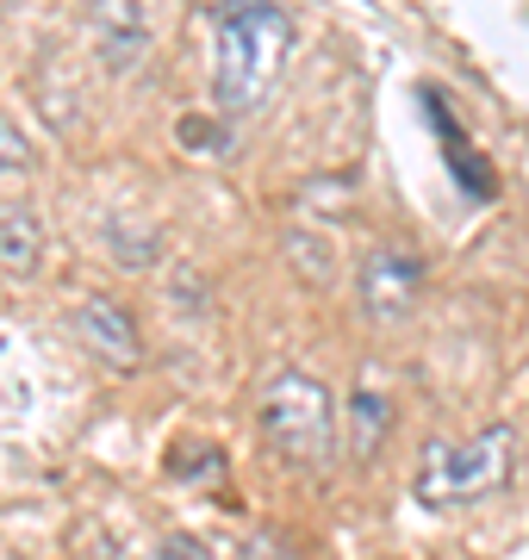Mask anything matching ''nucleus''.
<instances>
[{
    "label": "nucleus",
    "mask_w": 529,
    "mask_h": 560,
    "mask_svg": "<svg viewBox=\"0 0 529 560\" xmlns=\"http://www.w3.org/2000/svg\"><path fill=\"white\" fill-rule=\"evenodd\" d=\"M387 430H392V399L374 393V386H355V393H349V448H355V460L380 455Z\"/></svg>",
    "instance_id": "8"
},
{
    "label": "nucleus",
    "mask_w": 529,
    "mask_h": 560,
    "mask_svg": "<svg viewBox=\"0 0 529 560\" xmlns=\"http://www.w3.org/2000/svg\"><path fill=\"white\" fill-rule=\"evenodd\" d=\"M524 480H529V442H524Z\"/></svg>",
    "instance_id": "15"
},
{
    "label": "nucleus",
    "mask_w": 529,
    "mask_h": 560,
    "mask_svg": "<svg viewBox=\"0 0 529 560\" xmlns=\"http://www.w3.org/2000/svg\"><path fill=\"white\" fill-rule=\"evenodd\" d=\"M510 467H517V442H510L505 423H492V430L461 436V442H430L424 467H418V499L424 504L492 499V492L510 486Z\"/></svg>",
    "instance_id": "2"
},
{
    "label": "nucleus",
    "mask_w": 529,
    "mask_h": 560,
    "mask_svg": "<svg viewBox=\"0 0 529 560\" xmlns=\"http://www.w3.org/2000/svg\"><path fill=\"white\" fill-rule=\"evenodd\" d=\"M355 300H362L367 324H405L424 300V261L405 243H374L355 268Z\"/></svg>",
    "instance_id": "4"
},
{
    "label": "nucleus",
    "mask_w": 529,
    "mask_h": 560,
    "mask_svg": "<svg viewBox=\"0 0 529 560\" xmlns=\"http://www.w3.org/2000/svg\"><path fill=\"white\" fill-rule=\"evenodd\" d=\"M256 418H262V436L274 442V455L286 460H318L330 455V436H337V411H330V393L311 374L286 368L262 386L256 399Z\"/></svg>",
    "instance_id": "3"
},
{
    "label": "nucleus",
    "mask_w": 529,
    "mask_h": 560,
    "mask_svg": "<svg viewBox=\"0 0 529 560\" xmlns=\"http://www.w3.org/2000/svg\"><path fill=\"white\" fill-rule=\"evenodd\" d=\"M75 337L87 342V355H101L106 368H119V374H131L143 361V330L113 293H87V300L75 305Z\"/></svg>",
    "instance_id": "6"
},
{
    "label": "nucleus",
    "mask_w": 529,
    "mask_h": 560,
    "mask_svg": "<svg viewBox=\"0 0 529 560\" xmlns=\"http://www.w3.org/2000/svg\"><path fill=\"white\" fill-rule=\"evenodd\" d=\"M168 474L187 486H219L224 480V455H219V442H181L175 455H168Z\"/></svg>",
    "instance_id": "9"
},
{
    "label": "nucleus",
    "mask_w": 529,
    "mask_h": 560,
    "mask_svg": "<svg viewBox=\"0 0 529 560\" xmlns=\"http://www.w3.org/2000/svg\"><path fill=\"white\" fill-rule=\"evenodd\" d=\"M38 162V150H32V138H25V125L13 119V113H0V175H20V168H32Z\"/></svg>",
    "instance_id": "10"
},
{
    "label": "nucleus",
    "mask_w": 529,
    "mask_h": 560,
    "mask_svg": "<svg viewBox=\"0 0 529 560\" xmlns=\"http://www.w3.org/2000/svg\"><path fill=\"white\" fill-rule=\"evenodd\" d=\"M293 50V20L274 0H231L212 44V94L224 113H256Z\"/></svg>",
    "instance_id": "1"
},
{
    "label": "nucleus",
    "mask_w": 529,
    "mask_h": 560,
    "mask_svg": "<svg viewBox=\"0 0 529 560\" xmlns=\"http://www.w3.org/2000/svg\"><path fill=\"white\" fill-rule=\"evenodd\" d=\"M156 560H212V548H205L200 536H187V529H181V536H168L163 548H156Z\"/></svg>",
    "instance_id": "13"
},
{
    "label": "nucleus",
    "mask_w": 529,
    "mask_h": 560,
    "mask_svg": "<svg viewBox=\"0 0 529 560\" xmlns=\"http://www.w3.org/2000/svg\"><path fill=\"white\" fill-rule=\"evenodd\" d=\"M168 287H175V293H168V300H175V305H193V312H200V305H205V293H200L205 280H200V275H187V268H181V275L168 280Z\"/></svg>",
    "instance_id": "14"
},
{
    "label": "nucleus",
    "mask_w": 529,
    "mask_h": 560,
    "mask_svg": "<svg viewBox=\"0 0 529 560\" xmlns=\"http://www.w3.org/2000/svg\"><path fill=\"white\" fill-rule=\"evenodd\" d=\"M175 138H181V150H200V156H212V150H224V125H219V119H200V113H187V119L175 125Z\"/></svg>",
    "instance_id": "12"
},
{
    "label": "nucleus",
    "mask_w": 529,
    "mask_h": 560,
    "mask_svg": "<svg viewBox=\"0 0 529 560\" xmlns=\"http://www.w3.org/2000/svg\"><path fill=\"white\" fill-rule=\"evenodd\" d=\"M44 219L32 212V206H0V275H38L44 268Z\"/></svg>",
    "instance_id": "7"
},
{
    "label": "nucleus",
    "mask_w": 529,
    "mask_h": 560,
    "mask_svg": "<svg viewBox=\"0 0 529 560\" xmlns=\"http://www.w3.org/2000/svg\"><path fill=\"white\" fill-rule=\"evenodd\" d=\"M87 44H94L101 69L131 75V69L150 57V20H143V0H94V7H87Z\"/></svg>",
    "instance_id": "5"
},
{
    "label": "nucleus",
    "mask_w": 529,
    "mask_h": 560,
    "mask_svg": "<svg viewBox=\"0 0 529 560\" xmlns=\"http://www.w3.org/2000/svg\"><path fill=\"white\" fill-rule=\"evenodd\" d=\"M113 256H119L125 268H150L163 249H156V231H138V237H131V224H113Z\"/></svg>",
    "instance_id": "11"
}]
</instances>
